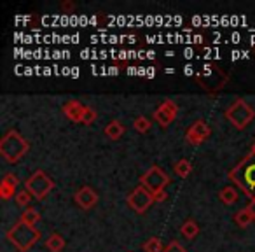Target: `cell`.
<instances>
[{"label": "cell", "mask_w": 255, "mask_h": 252, "mask_svg": "<svg viewBox=\"0 0 255 252\" xmlns=\"http://www.w3.org/2000/svg\"><path fill=\"white\" fill-rule=\"evenodd\" d=\"M229 179L248 196L255 200V154L250 153L229 172Z\"/></svg>", "instance_id": "1"}, {"label": "cell", "mask_w": 255, "mask_h": 252, "mask_svg": "<svg viewBox=\"0 0 255 252\" xmlns=\"http://www.w3.org/2000/svg\"><path fill=\"white\" fill-rule=\"evenodd\" d=\"M30 151V142L18 132V130H9L2 139H0V154L7 163L14 165L25 158Z\"/></svg>", "instance_id": "2"}, {"label": "cell", "mask_w": 255, "mask_h": 252, "mask_svg": "<svg viewBox=\"0 0 255 252\" xmlns=\"http://www.w3.org/2000/svg\"><path fill=\"white\" fill-rule=\"evenodd\" d=\"M7 238L19 252H28L33 245L39 242L40 238V231L35 226H30L25 224L23 221H16L14 226L9 228L7 231Z\"/></svg>", "instance_id": "3"}, {"label": "cell", "mask_w": 255, "mask_h": 252, "mask_svg": "<svg viewBox=\"0 0 255 252\" xmlns=\"http://www.w3.org/2000/svg\"><path fill=\"white\" fill-rule=\"evenodd\" d=\"M224 116H226V119L229 121L231 124H233L234 128L245 130V128L248 126V124H250L252 121H254L255 110L252 109V107L248 105V103L245 102L243 98H236V100H234V102L231 103V105L226 109Z\"/></svg>", "instance_id": "4"}, {"label": "cell", "mask_w": 255, "mask_h": 252, "mask_svg": "<svg viewBox=\"0 0 255 252\" xmlns=\"http://www.w3.org/2000/svg\"><path fill=\"white\" fill-rule=\"evenodd\" d=\"M25 189L37 200H44L54 189V182L44 170H37L25 181Z\"/></svg>", "instance_id": "5"}, {"label": "cell", "mask_w": 255, "mask_h": 252, "mask_svg": "<svg viewBox=\"0 0 255 252\" xmlns=\"http://www.w3.org/2000/svg\"><path fill=\"white\" fill-rule=\"evenodd\" d=\"M170 182H171V177L163 170V168L157 167V165L150 167L149 170L140 177V186H143L145 189H149L152 195L157 191L166 189V186H170Z\"/></svg>", "instance_id": "6"}, {"label": "cell", "mask_w": 255, "mask_h": 252, "mask_svg": "<svg viewBox=\"0 0 255 252\" xmlns=\"http://www.w3.org/2000/svg\"><path fill=\"white\" fill-rule=\"evenodd\" d=\"M126 202L136 214H145L147 210H149V207L154 203V195L149 189L143 188V186H136V188L128 195Z\"/></svg>", "instance_id": "7"}, {"label": "cell", "mask_w": 255, "mask_h": 252, "mask_svg": "<svg viewBox=\"0 0 255 252\" xmlns=\"http://www.w3.org/2000/svg\"><path fill=\"white\" fill-rule=\"evenodd\" d=\"M177 114H178L177 103H175L173 100H164V102H161L159 107L154 110L152 116H154V121L159 124L161 128H166V126H170L175 121Z\"/></svg>", "instance_id": "8"}, {"label": "cell", "mask_w": 255, "mask_h": 252, "mask_svg": "<svg viewBox=\"0 0 255 252\" xmlns=\"http://www.w3.org/2000/svg\"><path fill=\"white\" fill-rule=\"evenodd\" d=\"M210 135H212L210 124L203 119H198L187 128V132H185V140H187V144H191V146H201Z\"/></svg>", "instance_id": "9"}, {"label": "cell", "mask_w": 255, "mask_h": 252, "mask_svg": "<svg viewBox=\"0 0 255 252\" xmlns=\"http://www.w3.org/2000/svg\"><path fill=\"white\" fill-rule=\"evenodd\" d=\"M74 200L81 209L84 210H91L93 207L98 203V193L91 188V186H82L75 191Z\"/></svg>", "instance_id": "10"}, {"label": "cell", "mask_w": 255, "mask_h": 252, "mask_svg": "<svg viewBox=\"0 0 255 252\" xmlns=\"http://www.w3.org/2000/svg\"><path fill=\"white\" fill-rule=\"evenodd\" d=\"M18 177H16L14 174H5L4 179H2V182H0V198L2 200H11L12 196H16L18 193H16V189H18Z\"/></svg>", "instance_id": "11"}, {"label": "cell", "mask_w": 255, "mask_h": 252, "mask_svg": "<svg viewBox=\"0 0 255 252\" xmlns=\"http://www.w3.org/2000/svg\"><path fill=\"white\" fill-rule=\"evenodd\" d=\"M63 112L67 116V119H70L72 123H81L82 121V112H84V105L77 100H70L63 105Z\"/></svg>", "instance_id": "12"}, {"label": "cell", "mask_w": 255, "mask_h": 252, "mask_svg": "<svg viewBox=\"0 0 255 252\" xmlns=\"http://www.w3.org/2000/svg\"><path fill=\"white\" fill-rule=\"evenodd\" d=\"M124 132H126V126H124V124L121 123L119 119H112V121H110V123L105 126V130H103L105 137H107V139H110V140L121 139V137L124 135Z\"/></svg>", "instance_id": "13"}, {"label": "cell", "mask_w": 255, "mask_h": 252, "mask_svg": "<svg viewBox=\"0 0 255 252\" xmlns=\"http://www.w3.org/2000/svg\"><path fill=\"white\" fill-rule=\"evenodd\" d=\"M180 233H182V237L187 238V240H194V238L199 235V224L192 219H187L184 224H182Z\"/></svg>", "instance_id": "14"}, {"label": "cell", "mask_w": 255, "mask_h": 252, "mask_svg": "<svg viewBox=\"0 0 255 252\" xmlns=\"http://www.w3.org/2000/svg\"><path fill=\"white\" fill-rule=\"evenodd\" d=\"M46 247L51 252H61L65 249V238L60 233H53L46 240Z\"/></svg>", "instance_id": "15"}, {"label": "cell", "mask_w": 255, "mask_h": 252, "mask_svg": "<svg viewBox=\"0 0 255 252\" xmlns=\"http://www.w3.org/2000/svg\"><path fill=\"white\" fill-rule=\"evenodd\" d=\"M219 198L224 205H233V203L238 202V191L233 188V186H226L224 189H220Z\"/></svg>", "instance_id": "16"}, {"label": "cell", "mask_w": 255, "mask_h": 252, "mask_svg": "<svg viewBox=\"0 0 255 252\" xmlns=\"http://www.w3.org/2000/svg\"><path fill=\"white\" fill-rule=\"evenodd\" d=\"M173 172L178 175L180 179H185V177H189L191 175V172H192V163L189 160H178L177 163L173 165Z\"/></svg>", "instance_id": "17"}, {"label": "cell", "mask_w": 255, "mask_h": 252, "mask_svg": "<svg viewBox=\"0 0 255 252\" xmlns=\"http://www.w3.org/2000/svg\"><path fill=\"white\" fill-rule=\"evenodd\" d=\"M40 219V214L37 209H33V207H28V209L23 210L21 217H19V221H23L25 224H30V226H35L37 223H39Z\"/></svg>", "instance_id": "18"}, {"label": "cell", "mask_w": 255, "mask_h": 252, "mask_svg": "<svg viewBox=\"0 0 255 252\" xmlns=\"http://www.w3.org/2000/svg\"><path fill=\"white\" fill-rule=\"evenodd\" d=\"M252 221H254V217H252L250 210H248L247 207L241 209V210H238L236 216H234V223H236L240 228H248L252 224Z\"/></svg>", "instance_id": "19"}, {"label": "cell", "mask_w": 255, "mask_h": 252, "mask_svg": "<svg viewBox=\"0 0 255 252\" xmlns=\"http://www.w3.org/2000/svg\"><path fill=\"white\" fill-rule=\"evenodd\" d=\"M164 247H163V242L161 238L157 237H152L143 244V252H163Z\"/></svg>", "instance_id": "20"}, {"label": "cell", "mask_w": 255, "mask_h": 252, "mask_svg": "<svg viewBox=\"0 0 255 252\" xmlns=\"http://www.w3.org/2000/svg\"><path fill=\"white\" fill-rule=\"evenodd\" d=\"M150 126H152V123H150V119H147L145 116H138L135 119V123H133V128L138 133H147L150 130Z\"/></svg>", "instance_id": "21"}, {"label": "cell", "mask_w": 255, "mask_h": 252, "mask_svg": "<svg viewBox=\"0 0 255 252\" xmlns=\"http://www.w3.org/2000/svg\"><path fill=\"white\" fill-rule=\"evenodd\" d=\"M96 117H98V112H96L95 109H93L91 105H84V112H82V124H91L96 121Z\"/></svg>", "instance_id": "22"}, {"label": "cell", "mask_w": 255, "mask_h": 252, "mask_svg": "<svg viewBox=\"0 0 255 252\" xmlns=\"http://www.w3.org/2000/svg\"><path fill=\"white\" fill-rule=\"evenodd\" d=\"M14 198H16V203H18L19 207H26V209H28L30 202H32L33 196L30 195V193L26 191V189H23V191H18V195H16Z\"/></svg>", "instance_id": "23"}, {"label": "cell", "mask_w": 255, "mask_h": 252, "mask_svg": "<svg viewBox=\"0 0 255 252\" xmlns=\"http://www.w3.org/2000/svg\"><path fill=\"white\" fill-rule=\"evenodd\" d=\"M163 252H187V251H185V247L180 244V242L173 240V242H170L166 247H164Z\"/></svg>", "instance_id": "24"}, {"label": "cell", "mask_w": 255, "mask_h": 252, "mask_svg": "<svg viewBox=\"0 0 255 252\" xmlns=\"http://www.w3.org/2000/svg\"><path fill=\"white\" fill-rule=\"evenodd\" d=\"M168 198V195H166V191H157V193H154V202H157V203H161V202H164V200Z\"/></svg>", "instance_id": "25"}, {"label": "cell", "mask_w": 255, "mask_h": 252, "mask_svg": "<svg viewBox=\"0 0 255 252\" xmlns=\"http://www.w3.org/2000/svg\"><path fill=\"white\" fill-rule=\"evenodd\" d=\"M74 9H75V4L74 2H70V0H67V2L61 4V11H65V12H72Z\"/></svg>", "instance_id": "26"}, {"label": "cell", "mask_w": 255, "mask_h": 252, "mask_svg": "<svg viewBox=\"0 0 255 252\" xmlns=\"http://www.w3.org/2000/svg\"><path fill=\"white\" fill-rule=\"evenodd\" d=\"M247 209L250 210L252 217H254V221H255V200H250V203H248V207H247Z\"/></svg>", "instance_id": "27"}, {"label": "cell", "mask_w": 255, "mask_h": 252, "mask_svg": "<svg viewBox=\"0 0 255 252\" xmlns=\"http://www.w3.org/2000/svg\"><path fill=\"white\" fill-rule=\"evenodd\" d=\"M250 153H254V154H255V142H254V146H252V151H250Z\"/></svg>", "instance_id": "28"}]
</instances>
